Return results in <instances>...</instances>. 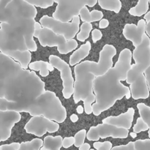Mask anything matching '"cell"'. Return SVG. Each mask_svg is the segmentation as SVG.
<instances>
[{
	"instance_id": "ac0fdd59",
	"label": "cell",
	"mask_w": 150,
	"mask_h": 150,
	"mask_svg": "<svg viewBox=\"0 0 150 150\" xmlns=\"http://www.w3.org/2000/svg\"><path fill=\"white\" fill-rule=\"evenodd\" d=\"M29 68L32 71H39L40 75L42 77L48 76L49 75V72L54 71L55 69L51 63L42 60L31 62L29 65Z\"/></svg>"
},
{
	"instance_id": "30bf717a",
	"label": "cell",
	"mask_w": 150,
	"mask_h": 150,
	"mask_svg": "<svg viewBox=\"0 0 150 150\" xmlns=\"http://www.w3.org/2000/svg\"><path fill=\"white\" fill-rule=\"evenodd\" d=\"M129 135V130L111 125L102 123L97 126L91 127L88 131L86 138L92 142H98L100 139H126Z\"/></svg>"
},
{
	"instance_id": "ab89813d",
	"label": "cell",
	"mask_w": 150,
	"mask_h": 150,
	"mask_svg": "<svg viewBox=\"0 0 150 150\" xmlns=\"http://www.w3.org/2000/svg\"><path fill=\"white\" fill-rule=\"evenodd\" d=\"M90 150H95V149H90Z\"/></svg>"
},
{
	"instance_id": "2e32d148",
	"label": "cell",
	"mask_w": 150,
	"mask_h": 150,
	"mask_svg": "<svg viewBox=\"0 0 150 150\" xmlns=\"http://www.w3.org/2000/svg\"><path fill=\"white\" fill-rule=\"evenodd\" d=\"M6 56H8L16 62L20 63L21 67L26 70L29 68V65L32 60V54L29 51H12V52L7 53Z\"/></svg>"
},
{
	"instance_id": "60d3db41",
	"label": "cell",
	"mask_w": 150,
	"mask_h": 150,
	"mask_svg": "<svg viewBox=\"0 0 150 150\" xmlns=\"http://www.w3.org/2000/svg\"><path fill=\"white\" fill-rule=\"evenodd\" d=\"M149 3H150V0H149Z\"/></svg>"
},
{
	"instance_id": "7402d4cb",
	"label": "cell",
	"mask_w": 150,
	"mask_h": 150,
	"mask_svg": "<svg viewBox=\"0 0 150 150\" xmlns=\"http://www.w3.org/2000/svg\"><path fill=\"white\" fill-rule=\"evenodd\" d=\"M43 146V141L40 139H34L30 142L21 143L20 148L18 150H40Z\"/></svg>"
},
{
	"instance_id": "5bb4252c",
	"label": "cell",
	"mask_w": 150,
	"mask_h": 150,
	"mask_svg": "<svg viewBox=\"0 0 150 150\" xmlns=\"http://www.w3.org/2000/svg\"><path fill=\"white\" fill-rule=\"evenodd\" d=\"M135 111L133 108H129L125 113L120 114L119 116L108 117L103 120V123L111 125L118 127L130 130L132 127Z\"/></svg>"
},
{
	"instance_id": "7c38bea8",
	"label": "cell",
	"mask_w": 150,
	"mask_h": 150,
	"mask_svg": "<svg viewBox=\"0 0 150 150\" xmlns=\"http://www.w3.org/2000/svg\"><path fill=\"white\" fill-rule=\"evenodd\" d=\"M21 119V113L15 111H0V141L8 140L12 134V129Z\"/></svg>"
},
{
	"instance_id": "f1b7e54d",
	"label": "cell",
	"mask_w": 150,
	"mask_h": 150,
	"mask_svg": "<svg viewBox=\"0 0 150 150\" xmlns=\"http://www.w3.org/2000/svg\"><path fill=\"white\" fill-rule=\"evenodd\" d=\"M21 144L18 142L9 144H3L0 146V150H18L20 148Z\"/></svg>"
},
{
	"instance_id": "83f0119b",
	"label": "cell",
	"mask_w": 150,
	"mask_h": 150,
	"mask_svg": "<svg viewBox=\"0 0 150 150\" xmlns=\"http://www.w3.org/2000/svg\"><path fill=\"white\" fill-rule=\"evenodd\" d=\"M93 146L97 150H111L113 148L112 144L108 141L104 142H96L93 144Z\"/></svg>"
},
{
	"instance_id": "52a82bcc",
	"label": "cell",
	"mask_w": 150,
	"mask_h": 150,
	"mask_svg": "<svg viewBox=\"0 0 150 150\" xmlns=\"http://www.w3.org/2000/svg\"><path fill=\"white\" fill-rule=\"evenodd\" d=\"M80 16H75L71 22H62L54 18L43 16L40 19L42 27L51 29L57 35H63L67 40L73 39L79 32Z\"/></svg>"
},
{
	"instance_id": "9c48e42d",
	"label": "cell",
	"mask_w": 150,
	"mask_h": 150,
	"mask_svg": "<svg viewBox=\"0 0 150 150\" xmlns=\"http://www.w3.org/2000/svg\"><path fill=\"white\" fill-rule=\"evenodd\" d=\"M49 62L60 72V77L62 81V95L64 99H69L74 94L75 80L72 75L70 64L56 55L48 57Z\"/></svg>"
},
{
	"instance_id": "484cf974",
	"label": "cell",
	"mask_w": 150,
	"mask_h": 150,
	"mask_svg": "<svg viewBox=\"0 0 150 150\" xmlns=\"http://www.w3.org/2000/svg\"><path fill=\"white\" fill-rule=\"evenodd\" d=\"M86 135H87V133H86V130H81L80 131L78 132L76 135H75V146L76 147L79 148L81 146L84 144L85 139L86 138Z\"/></svg>"
},
{
	"instance_id": "836d02e7",
	"label": "cell",
	"mask_w": 150,
	"mask_h": 150,
	"mask_svg": "<svg viewBox=\"0 0 150 150\" xmlns=\"http://www.w3.org/2000/svg\"><path fill=\"white\" fill-rule=\"evenodd\" d=\"M13 0H0V11L4 10Z\"/></svg>"
},
{
	"instance_id": "f546056e",
	"label": "cell",
	"mask_w": 150,
	"mask_h": 150,
	"mask_svg": "<svg viewBox=\"0 0 150 150\" xmlns=\"http://www.w3.org/2000/svg\"><path fill=\"white\" fill-rule=\"evenodd\" d=\"M111 150H135V144L133 142H130L125 145L114 146Z\"/></svg>"
},
{
	"instance_id": "9a60e30c",
	"label": "cell",
	"mask_w": 150,
	"mask_h": 150,
	"mask_svg": "<svg viewBox=\"0 0 150 150\" xmlns=\"http://www.w3.org/2000/svg\"><path fill=\"white\" fill-rule=\"evenodd\" d=\"M92 48V45L89 41L81 45L80 48L74 51L70 57V66H76L89 55Z\"/></svg>"
},
{
	"instance_id": "d6986e66",
	"label": "cell",
	"mask_w": 150,
	"mask_h": 150,
	"mask_svg": "<svg viewBox=\"0 0 150 150\" xmlns=\"http://www.w3.org/2000/svg\"><path fill=\"white\" fill-rule=\"evenodd\" d=\"M63 139L61 136H47L43 140L40 150H60L62 147Z\"/></svg>"
},
{
	"instance_id": "603a6c76",
	"label": "cell",
	"mask_w": 150,
	"mask_h": 150,
	"mask_svg": "<svg viewBox=\"0 0 150 150\" xmlns=\"http://www.w3.org/2000/svg\"><path fill=\"white\" fill-rule=\"evenodd\" d=\"M92 30V23L83 22V23H82L81 26H80V31L76 35V38H77L78 40L81 41V42H84L86 39H88Z\"/></svg>"
},
{
	"instance_id": "277c9868",
	"label": "cell",
	"mask_w": 150,
	"mask_h": 150,
	"mask_svg": "<svg viewBox=\"0 0 150 150\" xmlns=\"http://www.w3.org/2000/svg\"><path fill=\"white\" fill-rule=\"evenodd\" d=\"M116 54L115 47L105 44L100 52L98 62L87 60L75 66L73 100L75 103L83 101L86 114L93 113L92 105L96 100L93 91L94 81L96 78L105 75L113 67V58Z\"/></svg>"
},
{
	"instance_id": "f35d334b",
	"label": "cell",
	"mask_w": 150,
	"mask_h": 150,
	"mask_svg": "<svg viewBox=\"0 0 150 150\" xmlns=\"http://www.w3.org/2000/svg\"><path fill=\"white\" fill-rule=\"evenodd\" d=\"M130 136H131L132 138H133V139H135V138L137 137V133H134V132H132V133H130Z\"/></svg>"
},
{
	"instance_id": "4316f807",
	"label": "cell",
	"mask_w": 150,
	"mask_h": 150,
	"mask_svg": "<svg viewBox=\"0 0 150 150\" xmlns=\"http://www.w3.org/2000/svg\"><path fill=\"white\" fill-rule=\"evenodd\" d=\"M134 144L135 150H150V139H139Z\"/></svg>"
},
{
	"instance_id": "d4e9b609",
	"label": "cell",
	"mask_w": 150,
	"mask_h": 150,
	"mask_svg": "<svg viewBox=\"0 0 150 150\" xmlns=\"http://www.w3.org/2000/svg\"><path fill=\"white\" fill-rule=\"evenodd\" d=\"M149 130V128L147 124L141 117H139L136 120V125L133 127V132L136 133H139L143 131H148Z\"/></svg>"
},
{
	"instance_id": "e0dca14e",
	"label": "cell",
	"mask_w": 150,
	"mask_h": 150,
	"mask_svg": "<svg viewBox=\"0 0 150 150\" xmlns=\"http://www.w3.org/2000/svg\"><path fill=\"white\" fill-rule=\"evenodd\" d=\"M80 18L83 22L92 23V22L99 21L103 19V13L98 10H94L90 12L86 6L82 8L80 12Z\"/></svg>"
},
{
	"instance_id": "e575fe53",
	"label": "cell",
	"mask_w": 150,
	"mask_h": 150,
	"mask_svg": "<svg viewBox=\"0 0 150 150\" xmlns=\"http://www.w3.org/2000/svg\"><path fill=\"white\" fill-rule=\"evenodd\" d=\"M79 149V150H90V145L88 143H84Z\"/></svg>"
},
{
	"instance_id": "4dcf8cb0",
	"label": "cell",
	"mask_w": 150,
	"mask_h": 150,
	"mask_svg": "<svg viewBox=\"0 0 150 150\" xmlns=\"http://www.w3.org/2000/svg\"><path fill=\"white\" fill-rule=\"evenodd\" d=\"M75 144V138L74 137H65L63 139V143L62 146L64 149H67V148L70 147L73 145Z\"/></svg>"
},
{
	"instance_id": "74e56055",
	"label": "cell",
	"mask_w": 150,
	"mask_h": 150,
	"mask_svg": "<svg viewBox=\"0 0 150 150\" xmlns=\"http://www.w3.org/2000/svg\"><path fill=\"white\" fill-rule=\"evenodd\" d=\"M77 112L79 113V114H82V113L84 111V108H83L82 107V105H79V106L77 107Z\"/></svg>"
},
{
	"instance_id": "d590c367",
	"label": "cell",
	"mask_w": 150,
	"mask_h": 150,
	"mask_svg": "<svg viewBox=\"0 0 150 150\" xmlns=\"http://www.w3.org/2000/svg\"><path fill=\"white\" fill-rule=\"evenodd\" d=\"M98 2V0H89L88 1L87 6L89 7H92Z\"/></svg>"
},
{
	"instance_id": "8d00e7d4",
	"label": "cell",
	"mask_w": 150,
	"mask_h": 150,
	"mask_svg": "<svg viewBox=\"0 0 150 150\" xmlns=\"http://www.w3.org/2000/svg\"><path fill=\"white\" fill-rule=\"evenodd\" d=\"M70 120H71L72 122H76L79 120V117H78V116L76 114H73L70 116Z\"/></svg>"
},
{
	"instance_id": "7a4b0ae2",
	"label": "cell",
	"mask_w": 150,
	"mask_h": 150,
	"mask_svg": "<svg viewBox=\"0 0 150 150\" xmlns=\"http://www.w3.org/2000/svg\"><path fill=\"white\" fill-rule=\"evenodd\" d=\"M37 14L36 7L25 0H13L0 11L1 53L38 50L34 40Z\"/></svg>"
},
{
	"instance_id": "cb8c5ba5",
	"label": "cell",
	"mask_w": 150,
	"mask_h": 150,
	"mask_svg": "<svg viewBox=\"0 0 150 150\" xmlns=\"http://www.w3.org/2000/svg\"><path fill=\"white\" fill-rule=\"evenodd\" d=\"M25 1L35 7H40L42 9H46L51 7L54 3V0H25Z\"/></svg>"
},
{
	"instance_id": "1f68e13d",
	"label": "cell",
	"mask_w": 150,
	"mask_h": 150,
	"mask_svg": "<svg viewBox=\"0 0 150 150\" xmlns=\"http://www.w3.org/2000/svg\"><path fill=\"white\" fill-rule=\"evenodd\" d=\"M102 37H103V33L100 29H95L92 32V40H93V42H95V43L98 42V41H99L102 38Z\"/></svg>"
},
{
	"instance_id": "ffe728a7",
	"label": "cell",
	"mask_w": 150,
	"mask_h": 150,
	"mask_svg": "<svg viewBox=\"0 0 150 150\" xmlns=\"http://www.w3.org/2000/svg\"><path fill=\"white\" fill-rule=\"evenodd\" d=\"M149 0H139L138 4L135 7L130 9L129 13L131 16L137 17H140L144 15L145 16L149 12Z\"/></svg>"
},
{
	"instance_id": "4fadbf2b",
	"label": "cell",
	"mask_w": 150,
	"mask_h": 150,
	"mask_svg": "<svg viewBox=\"0 0 150 150\" xmlns=\"http://www.w3.org/2000/svg\"><path fill=\"white\" fill-rule=\"evenodd\" d=\"M146 21L144 19H141L138 24L127 23L123 29V35L127 40L132 42L135 48L139 46L143 42L144 35L146 34Z\"/></svg>"
},
{
	"instance_id": "44dd1931",
	"label": "cell",
	"mask_w": 150,
	"mask_h": 150,
	"mask_svg": "<svg viewBox=\"0 0 150 150\" xmlns=\"http://www.w3.org/2000/svg\"><path fill=\"white\" fill-rule=\"evenodd\" d=\"M100 7L108 11H113L119 13L122 8V2L120 0H98Z\"/></svg>"
},
{
	"instance_id": "3957f363",
	"label": "cell",
	"mask_w": 150,
	"mask_h": 150,
	"mask_svg": "<svg viewBox=\"0 0 150 150\" xmlns=\"http://www.w3.org/2000/svg\"><path fill=\"white\" fill-rule=\"evenodd\" d=\"M133 53L129 48H125L119 55L118 60L105 75L94 81L93 91L95 103L92 105L94 115L98 117L111 108L117 100L130 99L132 97L130 88L122 83L126 81L127 73L132 66Z\"/></svg>"
},
{
	"instance_id": "ba28073f",
	"label": "cell",
	"mask_w": 150,
	"mask_h": 150,
	"mask_svg": "<svg viewBox=\"0 0 150 150\" xmlns=\"http://www.w3.org/2000/svg\"><path fill=\"white\" fill-rule=\"evenodd\" d=\"M89 0H54L57 4L53 18L62 22H70L75 16H79L81 10L87 6Z\"/></svg>"
},
{
	"instance_id": "8992f818",
	"label": "cell",
	"mask_w": 150,
	"mask_h": 150,
	"mask_svg": "<svg viewBox=\"0 0 150 150\" xmlns=\"http://www.w3.org/2000/svg\"><path fill=\"white\" fill-rule=\"evenodd\" d=\"M40 44L42 47H57L61 54H67L78 48L76 40H67L63 35H57L51 29L42 27L39 31L37 36Z\"/></svg>"
},
{
	"instance_id": "d6a6232c",
	"label": "cell",
	"mask_w": 150,
	"mask_h": 150,
	"mask_svg": "<svg viewBox=\"0 0 150 150\" xmlns=\"http://www.w3.org/2000/svg\"><path fill=\"white\" fill-rule=\"evenodd\" d=\"M109 25V21L108 20L105 18H103L102 20L100 21V23H99V27L100 29H105L107 28Z\"/></svg>"
},
{
	"instance_id": "8fae6325",
	"label": "cell",
	"mask_w": 150,
	"mask_h": 150,
	"mask_svg": "<svg viewBox=\"0 0 150 150\" xmlns=\"http://www.w3.org/2000/svg\"><path fill=\"white\" fill-rule=\"evenodd\" d=\"M59 129V125L58 122L48 120L42 116L32 117L24 126L26 133L38 137H42L46 133H56Z\"/></svg>"
},
{
	"instance_id": "5b68a950",
	"label": "cell",
	"mask_w": 150,
	"mask_h": 150,
	"mask_svg": "<svg viewBox=\"0 0 150 150\" xmlns=\"http://www.w3.org/2000/svg\"><path fill=\"white\" fill-rule=\"evenodd\" d=\"M135 64H132L127 73L126 82L130 84L132 98L134 100L147 99L150 96L145 72L150 67V39L146 34L143 42L133 51Z\"/></svg>"
},
{
	"instance_id": "6da1fadb",
	"label": "cell",
	"mask_w": 150,
	"mask_h": 150,
	"mask_svg": "<svg viewBox=\"0 0 150 150\" xmlns=\"http://www.w3.org/2000/svg\"><path fill=\"white\" fill-rule=\"evenodd\" d=\"M0 111L25 112L64 122L67 111L56 93L45 90V82L35 73L0 52Z\"/></svg>"
}]
</instances>
